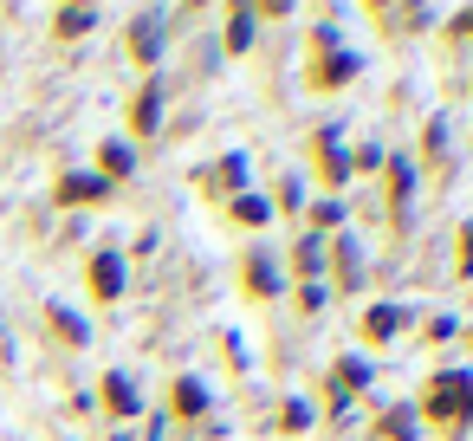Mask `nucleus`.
Masks as SVG:
<instances>
[{"instance_id":"f257e3e1","label":"nucleus","mask_w":473,"mask_h":441,"mask_svg":"<svg viewBox=\"0 0 473 441\" xmlns=\"http://www.w3.org/2000/svg\"><path fill=\"white\" fill-rule=\"evenodd\" d=\"M91 286H98V298H117V286H124V266L104 254V260L91 266Z\"/></svg>"},{"instance_id":"f03ea898","label":"nucleus","mask_w":473,"mask_h":441,"mask_svg":"<svg viewBox=\"0 0 473 441\" xmlns=\"http://www.w3.org/2000/svg\"><path fill=\"white\" fill-rule=\"evenodd\" d=\"M104 396L117 416H136V390H130V376H104Z\"/></svg>"},{"instance_id":"7ed1b4c3","label":"nucleus","mask_w":473,"mask_h":441,"mask_svg":"<svg viewBox=\"0 0 473 441\" xmlns=\"http://www.w3.org/2000/svg\"><path fill=\"white\" fill-rule=\"evenodd\" d=\"M98 195H104L98 176H72V182H59V202H98Z\"/></svg>"},{"instance_id":"20e7f679","label":"nucleus","mask_w":473,"mask_h":441,"mask_svg":"<svg viewBox=\"0 0 473 441\" xmlns=\"http://www.w3.org/2000/svg\"><path fill=\"white\" fill-rule=\"evenodd\" d=\"M202 402H208V390H202L194 376H182V383H176V409H182V416H194Z\"/></svg>"},{"instance_id":"39448f33","label":"nucleus","mask_w":473,"mask_h":441,"mask_svg":"<svg viewBox=\"0 0 473 441\" xmlns=\"http://www.w3.org/2000/svg\"><path fill=\"white\" fill-rule=\"evenodd\" d=\"M396 324H402V312H370V338H389Z\"/></svg>"}]
</instances>
